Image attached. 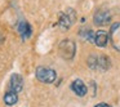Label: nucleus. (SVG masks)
Listing matches in <instances>:
<instances>
[{
  "label": "nucleus",
  "instance_id": "obj_4",
  "mask_svg": "<svg viewBox=\"0 0 120 107\" xmlns=\"http://www.w3.org/2000/svg\"><path fill=\"white\" fill-rule=\"evenodd\" d=\"M76 21V13L72 8H67L65 12L60 13V18H58V26L62 30H68L71 29Z\"/></svg>",
  "mask_w": 120,
  "mask_h": 107
},
{
  "label": "nucleus",
  "instance_id": "obj_12",
  "mask_svg": "<svg viewBox=\"0 0 120 107\" xmlns=\"http://www.w3.org/2000/svg\"><path fill=\"white\" fill-rule=\"evenodd\" d=\"M79 36L83 37L86 41L94 43V32L92 31L90 29H81L80 31H79Z\"/></svg>",
  "mask_w": 120,
  "mask_h": 107
},
{
  "label": "nucleus",
  "instance_id": "obj_7",
  "mask_svg": "<svg viewBox=\"0 0 120 107\" xmlns=\"http://www.w3.org/2000/svg\"><path fill=\"white\" fill-rule=\"evenodd\" d=\"M23 89V79L19 74H13L9 80V90L16 92V93H21Z\"/></svg>",
  "mask_w": 120,
  "mask_h": 107
},
{
  "label": "nucleus",
  "instance_id": "obj_8",
  "mask_svg": "<svg viewBox=\"0 0 120 107\" xmlns=\"http://www.w3.org/2000/svg\"><path fill=\"white\" fill-rule=\"evenodd\" d=\"M71 90L79 97H84L88 93V88L84 84V81L80 80V79H76V80L72 81V84H71Z\"/></svg>",
  "mask_w": 120,
  "mask_h": 107
},
{
  "label": "nucleus",
  "instance_id": "obj_1",
  "mask_svg": "<svg viewBox=\"0 0 120 107\" xmlns=\"http://www.w3.org/2000/svg\"><path fill=\"white\" fill-rule=\"evenodd\" d=\"M111 66V61L107 55L101 54V55H90L88 58V67L92 70H98L101 72L107 71Z\"/></svg>",
  "mask_w": 120,
  "mask_h": 107
},
{
  "label": "nucleus",
  "instance_id": "obj_9",
  "mask_svg": "<svg viewBox=\"0 0 120 107\" xmlns=\"http://www.w3.org/2000/svg\"><path fill=\"white\" fill-rule=\"evenodd\" d=\"M109 32L105 31V30H98V31L94 34V44L98 48H105L109 43Z\"/></svg>",
  "mask_w": 120,
  "mask_h": 107
},
{
  "label": "nucleus",
  "instance_id": "obj_6",
  "mask_svg": "<svg viewBox=\"0 0 120 107\" xmlns=\"http://www.w3.org/2000/svg\"><path fill=\"white\" fill-rule=\"evenodd\" d=\"M109 37H110L112 47L120 52V22L114 23L111 26V30L109 32Z\"/></svg>",
  "mask_w": 120,
  "mask_h": 107
},
{
  "label": "nucleus",
  "instance_id": "obj_5",
  "mask_svg": "<svg viewBox=\"0 0 120 107\" xmlns=\"http://www.w3.org/2000/svg\"><path fill=\"white\" fill-rule=\"evenodd\" d=\"M93 22L96 26H109L111 23V13L109 11H97L93 16Z\"/></svg>",
  "mask_w": 120,
  "mask_h": 107
},
{
  "label": "nucleus",
  "instance_id": "obj_10",
  "mask_svg": "<svg viewBox=\"0 0 120 107\" xmlns=\"http://www.w3.org/2000/svg\"><path fill=\"white\" fill-rule=\"evenodd\" d=\"M17 31H18V34L21 35V37L23 40L29 39V37L31 36V34H32L31 26H30V23L26 22V21H21L18 25H17Z\"/></svg>",
  "mask_w": 120,
  "mask_h": 107
},
{
  "label": "nucleus",
  "instance_id": "obj_3",
  "mask_svg": "<svg viewBox=\"0 0 120 107\" xmlns=\"http://www.w3.org/2000/svg\"><path fill=\"white\" fill-rule=\"evenodd\" d=\"M75 52H76V45L75 41H72L71 39H65L58 44V53L63 59L71 61L75 55Z\"/></svg>",
  "mask_w": 120,
  "mask_h": 107
},
{
  "label": "nucleus",
  "instance_id": "obj_11",
  "mask_svg": "<svg viewBox=\"0 0 120 107\" xmlns=\"http://www.w3.org/2000/svg\"><path fill=\"white\" fill-rule=\"evenodd\" d=\"M4 103L7 106H14V104L18 102V93L16 92H12V90H8L5 94H4Z\"/></svg>",
  "mask_w": 120,
  "mask_h": 107
},
{
  "label": "nucleus",
  "instance_id": "obj_2",
  "mask_svg": "<svg viewBox=\"0 0 120 107\" xmlns=\"http://www.w3.org/2000/svg\"><path fill=\"white\" fill-rule=\"evenodd\" d=\"M35 76L36 79L43 84H52L57 79V72L50 67H45V66H39L35 71Z\"/></svg>",
  "mask_w": 120,
  "mask_h": 107
},
{
  "label": "nucleus",
  "instance_id": "obj_13",
  "mask_svg": "<svg viewBox=\"0 0 120 107\" xmlns=\"http://www.w3.org/2000/svg\"><path fill=\"white\" fill-rule=\"evenodd\" d=\"M94 107H112V106H110L109 103H106V102H101V103L96 104Z\"/></svg>",
  "mask_w": 120,
  "mask_h": 107
}]
</instances>
